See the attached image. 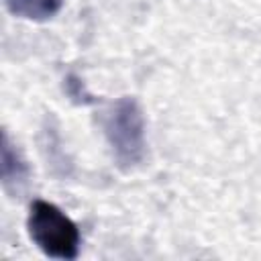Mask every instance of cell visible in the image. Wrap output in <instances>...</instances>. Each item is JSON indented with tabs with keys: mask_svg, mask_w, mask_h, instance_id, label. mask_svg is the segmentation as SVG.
<instances>
[{
	"mask_svg": "<svg viewBox=\"0 0 261 261\" xmlns=\"http://www.w3.org/2000/svg\"><path fill=\"white\" fill-rule=\"evenodd\" d=\"M27 230L31 241L47 257L71 261L80 255L77 224L59 206L47 200H35L31 204Z\"/></svg>",
	"mask_w": 261,
	"mask_h": 261,
	"instance_id": "7a4b0ae2",
	"label": "cell"
},
{
	"mask_svg": "<svg viewBox=\"0 0 261 261\" xmlns=\"http://www.w3.org/2000/svg\"><path fill=\"white\" fill-rule=\"evenodd\" d=\"M104 137L116 165L124 171L137 167L145 159V116L135 96H122L104 112Z\"/></svg>",
	"mask_w": 261,
	"mask_h": 261,
	"instance_id": "6da1fadb",
	"label": "cell"
},
{
	"mask_svg": "<svg viewBox=\"0 0 261 261\" xmlns=\"http://www.w3.org/2000/svg\"><path fill=\"white\" fill-rule=\"evenodd\" d=\"M4 2L10 14L33 22H45L53 18L63 6V0H4Z\"/></svg>",
	"mask_w": 261,
	"mask_h": 261,
	"instance_id": "277c9868",
	"label": "cell"
},
{
	"mask_svg": "<svg viewBox=\"0 0 261 261\" xmlns=\"http://www.w3.org/2000/svg\"><path fill=\"white\" fill-rule=\"evenodd\" d=\"M29 165L16 145L10 141L8 133L2 130V143H0V179L6 194L16 196L20 194L29 184Z\"/></svg>",
	"mask_w": 261,
	"mask_h": 261,
	"instance_id": "3957f363",
	"label": "cell"
}]
</instances>
